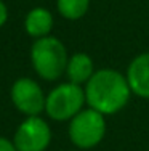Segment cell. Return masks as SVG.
<instances>
[{"mask_svg": "<svg viewBox=\"0 0 149 151\" xmlns=\"http://www.w3.org/2000/svg\"><path fill=\"white\" fill-rule=\"evenodd\" d=\"M127 81L132 93L141 98H149V52L138 55L128 64Z\"/></svg>", "mask_w": 149, "mask_h": 151, "instance_id": "52a82bcc", "label": "cell"}, {"mask_svg": "<svg viewBox=\"0 0 149 151\" xmlns=\"http://www.w3.org/2000/svg\"><path fill=\"white\" fill-rule=\"evenodd\" d=\"M24 27H26L27 34L34 39L47 37V35H50V31L53 27V15L47 8H42V6L32 8L26 15Z\"/></svg>", "mask_w": 149, "mask_h": 151, "instance_id": "ba28073f", "label": "cell"}, {"mask_svg": "<svg viewBox=\"0 0 149 151\" xmlns=\"http://www.w3.org/2000/svg\"><path fill=\"white\" fill-rule=\"evenodd\" d=\"M93 74H95L93 60L85 53H76L67 61L66 76L69 79V82H72V84L77 85L87 84Z\"/></svg>", "mask_w": 149, "mask_h": 151, "instance_id": "9c48e42d", "label": "cell"}, {"mask_svg": "<svg viewBox=\"0 0 149 151\" xmlns=\"http://www.w3.org/2000/svg\"><path fill=\"white\" fill-rule=\"evenodd\" d=\"M11 101L19 113L29 116H38L45 111V96L42 87L29 77H21L11 87Z\"/></svg>", "mask_w": 149, "mask_h": 151, "instance_id": "8992f818", "label": "cell"}, {"mask_svg": "<svg viewBox=\"0 0 149 151\" xmlns=\"http://www.w3.org/2000/svg\"><path fill=\"white\" fill-rule=\"evenodd\" d=\"M90 0H56L59 15L66 19H80L88 12Z\"/></svg>", "mask_w": 149, "mask_h": 151, "instance_id": "30bf717a", "label": "cell"}, {"mask_svg": "<svg viewBox=\"0 0 149 151\" xmlns=\"http://www.w3.org/2000/svg\"><path fill=\"white\" fill-rule=\"evenodd\" d=\"M0 151H18V150L13 142H10L5 137H0Z\"/></svg>", "mask_w": 149, "mask_h": 151, "instance_id": "8fae6325", "label": "cell"}, {"mask_svg": "<svg viewBox=\"0 0 149 151\" xmlns=\"http://www.w3.org/2000/svg\"><path fill=\"white\" fill-rule=\"evenodd\" d=\"M51 142V130L40 116H29L18 125L13 143L18 151H45Z\"/></svg>", "mask_w": 149, "mask_h": 151, "instance_id": "5b68a950", "label": "cell"}, {"mask_svg": "<svg viewBox=\"0 0 149 151\" xmlns=\"http://www.w3.org/2000/svg\"><path fill=\"white\" fill-rule=\"evenodd\" d=\"M67 52L66 47L59 39L47 35L35 39L31 47V63L37 76L43 81H56L66 73L67 66Z\"/></svg>", "mask_w": 149, "mask_h": 151, "instance_id": "7a4b0ae2", "label": "cell"}, {"mask_svg": "<svg viewBox=\"0 0 149 151\" xmlns=\"http://www.w3.org/2000/svg\"><path fill=\"white\" fill-rule=\"evenodd\" d=\"M69 138L77 148L90 150L101 143L106 134V119L104 114L93 108L82 109L79 114L71 119L69 122Z\"/></svg>", "mask_w": 149, "mask_h": 151, "instance_id": "277c9868", "label": "cell"}, {"mask_svg": "<svg viewBox=\"0 0 149 151\" xmlns=\"http://www.w3.org/2000/svg\"><path fill=\"white\" fill-rule=\"evenodd\" d=\"M85 103L87 98H85V88H82V85L64 82L56 85L47 95L45 111L53 121H71L83 109Z\"/></svg>", "mask_w": 149, "mask_h": 151, "instance_id": "3957f363", "label": "cell"}, {"mask_svg": "<svg viewBox=\"0 0 149 151\" xmlns=\"http://www.w3.org/2000/svg\"><path fill=\"white\" fill-rule=\"evenodd\" d=\"M130 90L127 76L115 69H99L85 84V98L90 108L101 114H115L128 103Z\"/></svg>", "mask_w": 149, "mask_h": 151, "instance_id": "6da1fadb", "label": "cell"}, {"mask_svg": "<svg viewBox=\"0 0 149 151\" xmlns=\"http://www.w3.org/2000/svg\"><path fill=\"white\" fill-rule=\"evenodd\" d=\"M6 19H8V8H6L5 2L0 0V27L6 23Z\"/></svg>", "mask_w": 149, "mask_h": 151, "instance_id": "7c38bea8", "label": "cell"}]
</instances>
